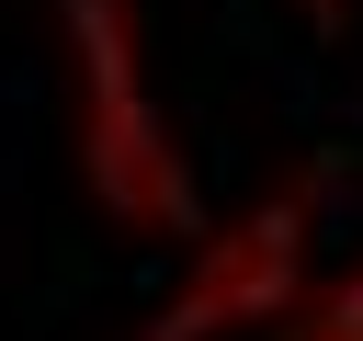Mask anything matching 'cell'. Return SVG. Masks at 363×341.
<instances>
[{
    "label": "cell",
    "instance_id": "6da1fadb",
    "mask_svg": "<svg viewBox=\"0 0 363 341\" xmlns=\"http://www.w3.org/2000/svg\"><path fill=\"white\" fill-rule=\"evenodd\" d=\"M57 34H68V148H79V193L125 239L193 227V148L170 136V114L147 91L136 0H57Z\"/></svg>",
    "mask_w": 363,
    "mask_h": 341
},
{
    "label": "cell",
    "instance_id": "7a4b0ae2",
    "mask_svg": "<svg viewBox=\"0 0 363 341\" xmlns=\"http://www.w3.org/2000/svg\"><path fill=\"white\" fill-rule=\"evenodd\" d=\"M295 284H306V205H295V193H272V205L227 216V227L193 250V273L170 284V307H159L136 341H238V330L284 318V307H295Z\"/></svg>",
    "mask_w": 363,
    "mask_h": 341
},
{
    "label": "cell",
    "instance_id": "3957f363",
    "mask_svg": "<svg viewBox=\"0 0 363 341\" xmlns=\"http://www.w3.org/2000/svg\"><path fill=\"white\" fill-rule=\"evenodd\" d=\"M318 330H340V341H363V273H352V284H340V296L318 307Z\"/></svg>",
    "mask_w": 363,
    "mask_h": 341
},
{
    "label": "cell",
    "instance_id": "277c9868",
    "mask_svg": "<svg viewBox=\"0 0 363 341\" xmlns=\"http://www.w3.org/2000/svg\"><path fill=\"white\" fill-rule=\"evenodd\" d=\"M295 23L306 34H352V0H295Z\"/></svg>",
    "mask_w": 363,
    "mask_h": 341
},
{
    "label": "cell",
    "instance_id": "5b68a950",
    "mask_svg": "<svg viewBox=\"0 0 363 341\" xmlns=\"http://www.w3.org/2000/svg\"><path fill=\"white\" fill-rule=\"evenodd\" d=\"M295 341H340V330H318V318H306V330H295Z\"/></svg>",
    "mask_w": 363,
    "mask_h": 341
}]
</instances>
